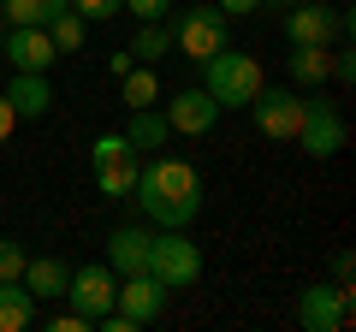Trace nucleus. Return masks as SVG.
Instances as JSON below:
<instances>
[{
	"mask_svg": "<svg viewBox=\"0 0 356 332\" xmlns=\"http://www.w3.org/2000/svg\"><path fill=\"white\" fill-rule=\"evenodd\" d=\"M65 6H72V0H0V18H6V24H48Z\"/></svg>",
	"mask_w": 356,
	"mask_h": 332,
	"instance_id": "nucleus-21",
	"label": "nucleus"
},
{
	"mask_svg": "<svg viewBox=\"0 0 356 332\" xmlns=\"http://www.w3.org/2000/svg\"><path fill=\"white\" fill-rule=\"evenodd\" d=\"M48 326H54V332H89V320L77 315V308H65V315H54Z\"/></svg>",
	"mask_w": 356,
	"mask_h": 332,
	"instance_id": "nucleus-27",
	"label": "nucleus"
},
{
	"mask_svg": "<svg viewBox=\"0 0 356 332\" xmlns=\"http://www.w3.org/2000/svg\"><path fill=\"white\" fill-rule=\"evenodd\" d=\"M6 60H13V72H48L60 60V48H54L48 24H13L6 30Z\"/></svg>",
	"mask_w": 356,
	"mask_h": 332,
	"instance_id": "nucleus-13",
	"label": "nucleus"
},
{
	"mask_svg": "<svg viewBox=\"0 0 356 332\" xmlns=\"http://www.w3.org/2000/svg\"><path fill=\"white\" fill-rule=\"evenodd\" d=\"M297 149L309 154V160H332V154L344 149V113H339V101H303V119H297Z\"/></svg>",
	"mask_w": 356,
	"mask_h": 332,
	"instance_id": "nucleus-7",
	"label": "nucleus"
},
{
	"mask_svg": "<svg viewBox=\"0 0 356 332\" xmlns=\"http://www.w3.org/2000/svg\"><path fill=\"white\" fill-rule=\"evenodd\" d=\"M72 13L83 18V24H107V18L125 13V0H72Z\"/></svg>",
	"mask_w": 356,
	"mask_h": 332,
	"instance_id": "nucleus-24",
	"label": "nucleus"
},
{
	"mask_svg": "<svg viewBox=\"0 0 356 332\" xmlns=\"http://www.w3.org/2000/svg\"><path fill=\"white\" fill-rule=\"evenodd\" d=\"M6 101H13L18 119H42L54 107V83L48 72H13V83H6Z\"/></svg>",
	"mask_w": 356,
	"mask_h": 332,
	"instance_id": "nucleus-14",
	"label": "nucleus"
},
{
	"mask_svg": "<svg viewBox=\"0 0 356 332\" xmlns=\"http://www.w3.org/2000/svg\"><path fill=\"white\" fill-rule=\"evenodd\" d=\"M13 131H18V113H13V101H6V90H0V142L13 137Z\"/></svg>",
	"mask_w": 356,
	"mask_h": 332,
	"instance_id": "nucleus-30",
	"label": "nucleus"
},
{
	"mask_svg": "<svg viewBox=\"0 0 356 332\" xmlns=\"http://www.w3.org/2000/svg\"><path fill=\"white\" fill-rule=\"evenodd\" d=\"M143 273H154L166 291H191V285L202 279V249L184 238V226H166V231L149 238V261H143Z\"/></svg>",
	"mask_w": 356,
	"mask_h": 332,
	"instance_id": "nucleus-3",
	"label": "nucleus"
},
{
	"mask_svg": "<svg viewBox=\"0 0 356 332\" xmlns=\"http://www.w3.org/2000/svg\"><path fill=\"white\" fill-rule=\"evenodd\" d=\"M226 18H243V13H261V0H214Z\"/></svg>",
	"mask_w": 356,
	"mask_h": 332,
	"instance_id": "nucleus-29",
	"label": "nucleus"
},
{
	"mask_svg": "<svg viewBox=\"0 0 356 332\" xmlns=\"http://www.w3.org/2000/svg\"><path fill=\"white\" fill-rule=\"evenodd\" d=\"M113 297H119V273L107 267V261H83V267H72V279H65V303H72L89 326L113 308Z\"/></svg>",
	"mask_w": 356,
	"mask_h": 332,
	"instance_id": "nucleus-9",
	"label": "nucleus"
},
{
	"mask_svg": "<svg viewBox=\"0 0 356 332\" xmlns=\"http://www.w3.org/2000/svg\"><path fill=\"white\" fill-rule=\"evenodd\" d=\"M172 53V30H166V18L161 24H143L137 36H131V60L137 65H154V60H166Z\"/></svg>",
	"mask_w": 356,
	"mask_h": 332,
	"instance_id": "nucleus-22",
	"label": "nucleus"
},
{
	"mask_svg": "<svg viewBox=\"0 0 356 332\" xmlns=\"http://www.w3.org/2000/svg\"><path fill=\"white\" fill-rule=\"evenodd\" d=\"M119 83H125V90H119V101H125V107H154V101H161V77H154V65L131 60V72L119 77Z\"/></svg>",
	"mask_w": 356,
	"mask_h": 332,
	"instance_id": "nucleus-20",
	"label": "nucleus"
},
{
	"mask_svg": "<svg viewBox=\"0 0 356 332\" xmlns=\"http://www.w3.org/2000/svg\"><path fill=\"white\" fill-rule=\"evenodd\" d=\"M149 226H119L113 238H107V267L125 279V273H143V261H149Z\"/></svg>",
	"mask_w": 356,
	"mask_h": 332,
	"instance_id": "nucleus-15",
	"label": "nucleus"
},
{
	"mask_svg": "<svg viewBox=\"0 0 356 332\" xmlns=\"http://www.w3.org/2000/svg\"><path fill=\"white\" fill-rule=\"evenodd\" d=\"M166 125L178 131V137H208V131L220 125V107H214V95L202 90V83H191V90H178V95H166Z\"/></svg>",
	"mask_w": 356,
	"mask_h": 332,
	"instance_id": "nucleus-11",
	"label": "nucleus"
},
{
	"mask_svg": "<svg viewBox=\"0 0 356 332\" xmlns=\"http://www.w3.org/2000/svg\"><path fill=\"white\" fill-rule=\"evenodd\" d=\"M261 6H297V0H261Z\"/></svg>",
	"mask_w": 356,
	"mask_h": 332,
	"instance_id": "nucleus-32",
	"label": "nucleus"
},
{
	"mask_svg": "<svg viewBox=\"0 0 356 332\" xmlns=\"http://www.w3.org/2000/svg\"><path fill=\"white\" fill-rule=\"evenodd\" d=\"M166 30H172V53H184V60H196V65L232 42V18L220 13V6H184L178 24H166Z\"/></svg>",
	"mask_w": 356,
	"mask_h": 332,
	"instance_id": "nucleus-4",
	"label": "nucleus"
},
{
	"mask_svg": "<svg viewBox=\"0 0 356 332\" xmlns=\"http://www.w3.org/2000/svg\"><path fill=\"white\" fill-rule=\"evenodd\" d=\"M285 42H315V48H332V42H350V13L327 6V0H297L285 6Z\"/></svg>",
	"mask_w": 356,
	"mask_h": 332,
	"instance_id": "nucleus-5",
	"label": "nucleus"
},
{
	"mask_svg": "<svg viewBox=\"0 0 356 332\" xmlns=\"http://www.w3.org/2000/svg\"><path fill=\"white\" fill-rule=\"evenodd\" d=\"M107 72H113V77H125V72H131V48H119V53H107Z\"/></svg>",
	"mask_w": 356,
	"mask_h": 332,
	"instance_id": "nucleus-31",
	"label": "nucleus"
},
{
	"mask_svg": "<svg viewBox=\"0 0 356 332\" xmlns=\"http://www.w3.org/2000/svg\"><path fill=\"white\" fill-rule=\"evenodd\" d=\"M267 77H261V60L255 53H238L226 42L220 53H208L202 60V90L214 95V107L220 113H243V107L255 101V90H261Z\"/></svg>",
	"mask_w": 356,
	"mask_h": 332,
	"instance_id": "nucleus-2",
	"label": "nucleus"
},
{
	"mask_svg": "<svg viewBox=\"0 0 356 332\" xmlns=\"http://www.w3.org/2000/svg\"><path fill=\"white\" fill-rule=\"evenodd\" d=\"M125 13L143 18V24H161V18L172 13V0H125Z\"/></svg>",
	"mask_w": 356,
	"mask_h": 332,
	"instance_id": "nucleus-26",
	"label": "nucleus"
},
{
	"mask_svg": "<svg viewBox=\"0 0 356 332\" xmlns=\"http://www.w3.org/2000/svg\"><path fill=\"white\" fill-rule=\"evenodd\" d=\"M243 113L255 119V131L261 137H273V142H291L297 137V119H303V95L291 90V83H273V90H255V101L243 107Z\"/></svg>",
	"mask_w": 356,
	"mask_h": 332,
	"instance_id": "nucleus-8",
	"label": "nucleus"
},
{
	"mask_svg": "<svg viewBox=\"0 0 356 332\" xmlns=\"http://www.w3.org/2000/svg\"><path fill=\"white\" fill-rule=\"evenodd\" d=\"M350 273H356L350 249H339V256H332V285H350Z\"/></svg>",
	"mask_w": 356,
	"mask_h": 332,
	"instance_id": "nucleus-28",
	"label": "nucleus"
},
{
	"mask_svg": "<svg viewBox=\"0 0 356 332\" xmlns=\"http://www.w3.org/2000/svg\"><path fill=\"white\" fill-rule=\"evenodd\" d=\"M137 208L154 219V226H191L202 214V179H196L191 160H172V154H149L137 160V184H131Z\"/></svg>",
	"mask_w": 356,
	"mask_h": 332,
	"instance_id": "nucleus-1",
	"label": "nucleus"
},
{
	"mask_svg": "<svg viewBox=\"0 0 356 332\" xmlns=\"http://www.w3.org/2000/svg\"><path fill=\"white\" fill-rule=\"evenodd\" d=\"M65 279H72V267H65V261H54V256L24 261V273H18V285H24L36 303H48V297H65Z\"/></svg>",
	"mask_w": 356,
	"mask_h": 332,
	"instance_id": "nucleus-17",
	"label": "nucleus"
},
{
	"mask_svg": "<svg viewBox=\"0 0 356 332\" xmlns=\"http://www.w3.org/2000/svg\"><path fill=\"white\" fill-rule=\"evenodd\" d=\"M137 160H143V154H131L125 131L95 137V142H89V172H95V190H102V196H131V184H137Z\"/></svg>",
	"mask_w": 356,
	"mask_h": 332,
	"instance_id": "nucleus-6",
	"label": "nucleus"
},
{
	"mask_svg": "<svg viewBox=\"0 0 356 332\" xmlns=\"http://www.w3.org/2000/svg\"><path fill=\"white\" fill-rule=\"evenodd\" d=\"M48 36H54V48H60V53H77V48H83V18L65 6L60 18H48Z\"/></svg>",
	"mask_w": 356,
	"mask_h": 332,
	"instance_id": "nucleus-23",
	"label": "nucleus"
},
{
	"mask_svg": "<svg viewBox=\"0 0 356 332\" xmlns=\"http://www.w3.org/2000/svg\"><path fill=\"white\" fill-rule=\"evenodd\" d=\"M24 243H18V238H0V285H6V279H18V273H24Z\"/></svg>",
	"mask_w": 356,
	"mask_h": 332,
	"instance_id": "nucleus-25",
	"label": "nucleus"
},
{
	"mask_svg": "<svg viewBox=\"0 0 356 332\" xmlns=\"http://www.w3.org/2000/svg\"><path fill=\"white\" fill-rule=\"evenodd\" d=\"M356 320L350 308V285H309L297 297V326L303 332H344Z\"/></svg>",
	"mask_w": 356,
	"mask_h": 332,
	"instance_id": "nucleus-10",
	"label": "nucleus"
},
{
	"mask_svg": "<svg viewBox=\"0 0 356 332\" xmlns=\"http://www.w3.org/2000/svg\"><path fill=\"white\" fill-rule=\"evenodd\" d=\"M285 72H291L297 90H321L332 77V48H315V42H297L291 53H285Z\"/></svg>",
	"mask_w": 356,
	"mask_h": 332,
	"instance_id": "nucleus-16",
	"label": "nucleus"
},
{
	"mask_svg": "<svg viewBox=\"0 0 356 332\" xmlns=\"http://www.w3.org/2000/svg\"><path fill=\"white\" fill-rule=\"evenodd\" d=\"M166 137H172V125H166V113H161V107H131V125H125L131 154H154Z\"/></svg>",
	"mask_w": 356,
	"mask_h": 332,
	"instance_id": "nucleus-18",
	"label": "nucleus"
},
{
	"mask_svg": "<svg viewBox=\"0 0 356 332\" xmlns=\"http://www.w3.org/2000/svg\"><path fill=\"white\" fill-rule=\"evenodd\" d=\"M166 285L154 279V273H125L119 279V297H113V308L131 320V326H149V320H161V308H166Z\"/></svg>",
	"mask_w": 356,
	"mask_h": 332,
	"instance_id": "nucleus-12",
	"label": "nucleus"
},
{
	"mask_svg": "<svg viewBox=\"0 0 356 332\" xmlns=\"http://www.w3.org/2000/svg\"><path fill=\"white\" fill-rule=\"evenodd\" d=\"M24 326H36V297L18 279H6L0 285V332H24Z\"/></svg>",
	"mask_w": 356,
	"mask_h": 332,
	"instance_id": "nucleus-19",
	"label": "nucleus"
}]
</instances>
